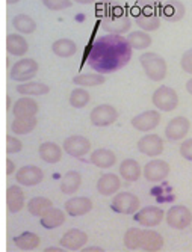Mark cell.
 Listing matches in <instances>:
<instances>
[{"label": "cell", "instance_id": "obj_30", "mask_svg": "<svg viewBox=\"0 0 192 252\" xmlns=\"http://www.w3.org/2000/svg\"><path fill=\"white\" fill-rule=\"evenodd\" d=\"M136 25L139 29L146 31V32H154L160 28V17L157 12H142L136 17Z\"/></svg>", "mask_w": 192, "mask_h": 252}, {"label": "cell", "instance_id": "obj_12", "mask_svg": "<svg viewBox=\"0 0 192 252\" xmlns=\"http://www.w3.org/2000/svg\"><path fill=\"white\" fill-rule=\"evenodd\" d=\"M15 180L18 185L21 186H26V188H32L37 186L44 180V172L39 166L35 165H26V166H21L17 174H15Z\"/></svg>", "mask_w": 192, "mask_h": 252}, {"label": "cell", "instance_id": "obj_23", "mask_svg": "<svg viewBox=\"0 0 192 252\" xmlns=\"http://www.w3.org/2000/svg\"><path fill=\"white\" fill-rule=\"evenodd\" d=\"M118 172H119V175H121L126 181L133 183V181H138L141 178L142 168H141V165L136 162V160L126 158V160H123L121 163H119Z\"/></svg>", "mask_w": 192, "mask_h": 252}, {"label": "cell", "instance_id": "obj_29", "mask_svg": "<svg viewBox=\"0 0 192 252\" xmlns=\"http://www.w3.org/2000/svg\"><path fill=\"white\" fill-rule=\"evenodd\" d=\"M162 17L170 21V23H176L180 21L185 17V6L179 0H168V2L163 5L162 8Z\"/></svg>", "mask_w": 192, "mask_h": 252}, {"label": "cell", "instance_id": "obj_26", "mask_svg": "<svg viewBox=\"0 0 192 252\" xmlns=\"http://www.w3.org/2000/svg\"><path fill=\"white\" fill-rule=\"evenodd\" d=\"M62 151H64V148H61L55 142H44L39 145V157L45 163H50V165L61 162Z\"/></svg>", "mask_w": 192, "mask_h": 252}, {"label": "cell", "instance_id": "obj_48", "mask_svg": "<svg viewBox=\"0 0 192 252\" xmlns=\"http://www.w3.org/2000/svg\"><path fill=\"white\" fill-rule=\"evenodd\" d=\"M186 91H188V93L192 95V77L186 82Z\"/></svg>", "mask_w": 192, "mask_h": 252}, {"label": "cell", "instance_id": "obj_28", "mask_svg": "<svg viewBox=\"0 0 192 252\" xmlns=\"http://www.w3.org/2000/svg\"><path fill=\"white\" fill-rule=\"evenodd\" d=\"M15 91L20 95H29V97H35V95H45L50 93V88L41 83V82H23L20 83Z\"/></svg>", "mask_w": 192, "mask_h": 252}, {"label": "cell", "instance_id": "obj_18", "mask_svg": "<svg viewBox=\"0 0 192 252\" xmlns=\"http://www.w3.org/2000/svg\"><path fill=\"white\" fill-rule=\"evenodd\" d=\"M130 28H132V20L127 14L109 17L103 21V29H106L109 33L124 35L130 31Z\"/></svg>", "mask_w": 192, "mask_h": 252}, {"label": "cell", "instance_id": "obj_47", "mask_svg": "<svg viewBox=\"0 0 192 252\" xmlns=\"http://www.w3.org/2000/svg\"><path fill=\"white\" fill-rule=\"evenodd\" d=\"M76 3H80V5H89V3H94L95 0H73Z\"/></svg>", "mask_w": 192, "mask_h": 252}, {"label": "cell", "instance_id": "obj_4", "mask_svg": "<svg viewBox=\"0 0 192 252\" xmlns=\"http://www.w3.org/2000/svg\"><path fill=\"white\" fill-rule=\"evenodd\" d=\"M38 70H39V65L35 59L23 58L12 65L11 71H9V77L15 82H20V83L29 82L37 76Z\"/></svg>", "mask_w": 192, "mask_h": 252}, {"label": "cell", "instance_id": "obj_43", "mask_svg": "<svg viewBox=\"0 0 192 252\" xmlns=\"http://www.w3.org/2000/svg\"><path fill=\"white\" fill-rule=\"evenodd\" d=\"M162 0H138V5H141L144 8H152L153 5H157Z\"/></svg>", "mask_w": 192, "mask_h": 252}, {"label": "cell", "instance_id": "obj_36", "mask_svg": "<svg viewBox=\"0 0 192 252\" xmlns=\"http://www.w3.org/2000/svg\"><path fill=\"white\" fill-rule=\"evenodd\" d=\"M106 82L105 74L102 73H88V74H79L73 79V83L82 88H91V86H99Z\"/></svg>", "mask_w": 192, "mask_h": 252}, {"label": "cell", "instance_id": "obj_49", "mask_svg": "<svg viewBox=\"0 0 192 252\" xmlns=\"http://www.w3.org/2000/svg\"><path fill=\"white\" fill-rule=\"evenodd\" d=\"M6 2H8V5H15L20 2V0H6Z\"/></svg>", "mask_w": 192, "mask_h": 252}, {"label": "cell", "instance_id": "obj_15", "mask_svg": "<svg viewBox=\"0 0 192 252\" xmlns=\"http://www.w3.org/2000/svg\"><path fill=\"white\" fill-rule=\"evenodd\" d=\"M160 123V113L157 110H146L132 118L133 128L139 131H150L156 128Z\"/></svg>", "mask_w": 192, "mask_h": 252}, {"label": "cell", "instance_id": "obj_39", "mask_svg": "<svg viewBox=\"0 0 192 252\" xmlns=\"http://www.w3.org/2000/svg\"><path fill=\"white\" fill-rule=\"evenodd\" d=\"M42 5L50 11H62L70 8L73 3H71V0H42Z\"/></svg>", "mask_w": 192, "mask_h": 252}, {"label": "cell", "instance_id": "obj_24", "mask_svg": "<svg viewBox=\"0 0 192 252\" xmlns=\"http://www.w3.org/2000/svg\"><path fill=\"white\" fill-rule=\"evenodd\" d=\"M6 49L12 56H25L29 52V44L23 33H9L6 38Z\"/></svg>", "mask_w": 192, "mask_h": 252}, {"label": "cell", "instance_id": "obj_46", "mask_svg": "<svg viewBox=\"0 0 192 252\" xmlns=\"http://www.w3.org/2000/svg\"><path fill=\"white\" fill-rule=\"evenodd\" d=\"M64 251H67V249L62 248V246H61V248H56V246H55V248H45V249H44V252H64Z\"/></svg>", "mask_w": 192, "mask_h": 252}, {"label": "cell", "instance_id": "obj_19", "mask_svg": "<svg viewBox=\"0 0 192 252\" xmlns=\"http://www.w3.org/2000/svg\"><path fill=\"white\" fill-rule=\"evenodd\" d=\"M39 107L38 103L31 98L29 95L21 97L20 100H17L12 106V113L15 118H26V117H37Z\"/></svg>", "mask_w": 192, "mask_h": 252}, {"label": "cell", "instance_id": "obj_2", "mask_svg": "<svg viewBox=\"0 0 192 252\" xmlns=\"http://www.w3.org/2000/svg\"><path fill=\"white\" fill-rule=\"evenodd\" d=\"M124 246L129 251H147L157 252L163 248V237L152 230H139V228H129L124 234Z\"/></svg>", "mask_w": 192, "mask_h": 252}, {"label": "cell", "instance_id": "obj_45", "mask_svg": "<svg viewBox=\"0 0 192 252\" xmlns=\"http://www.w3.org/2000/svg\"><path fill=\"white\" fill-rule=\"evenodd\" d=\"M82 252H105V249L100 246H89V248H82Z\"/></svg>", "mask_w": 192, "mask_h": 252}, {"label": "cell", "instance_id": "obj_25", "mask_svg": "<svg viewBox=\"0 0 192 252\" xmlns=\"http://www.w3.org/2000/svg\"><path fill=\"white\" fill-rule=\"evenodd\" d=\"M41 226L45 230H55V228L65 223V213L59 209L50 207L41 218H39Z\"/></svg>", "mask_w": 192, "mask_h": 252}, {"label": "cell", "instance_id": "obj_34", "mask_svg": "<svg viewBox=\"0 0 192 252\" xmlns=\"http://www.w3.org/2000/svg\"><path fill=\"white\" fill-rule=\"evenodd\" d=\"M38 126L37 117H26V118H14L11 124V130L15 134H29Z\"/></svg>", "mask_w": 192, "mask_h": 252}, {"label": "cell", "instance_id": "obj_9", "mask_svg": "<svg viewBox=\"0 0 192 252\" xmlns=\"http://www.w3.org/2000/svg\"><path fill=\"white\" fill-rule=\"evenodd\" d=\"M142 175H144V178L152 183H160L170 175V165H168L165 160L153 158L144 166Z\"/></svg>", "mask_w": 192, "mask_h": 252}, {"label": "cell", "instance_id": "obj_37", "mask_svg": "<svg viewBox=\"0 0 192 252\" xmlns=\"http://www.w3.org/2000/svg\"><path fill=\"white\" fill-rule=\"evenodd\" d=\"M50 207H53V204L49 198H44V196H37V198H32L29 202H28V210L32 216H37V218H41L47 210Z\"/></svg>", "mask_w": 192, "mask_h": 252}, {"label": "cell", "instance_id": "obj_21", "mask_svg": "<svg viewBox=\"0 0 192 252\" xmlns=\"http://www.w3.org/2000/svg\"><path fill=\"white\" fill-rule=\"evenodd\" d=\"M89 162L92 165H95L97 168L102 169H108L112 168L116 163V156L112 150H106V148H99L94 150L89 156Z\"/></svg>", "mask_w": 192, "mask_h": 252}, {"label": "cell", "instance_id": "obj_17", "mask_svg": "<svg viewBox=\"0 0 192 252\" xmlns=\"http://www.w3.org/2000/svg\"><path fill=\"white\" fill-rule=\"evenodd\" d=\"M86 242H88L86 233H83L82 230H77V228H73V230H68L61 237L59 245L65 248L67 251H79L86 245Z\"/></svg>", "mask_w": 192, "mask_h": 252}, {"label": "cell", "instance_id": "obj_40", "mask_svg": "<svg viewBox=\"0 0 192 252\" xmlns=\"http://www.w3.org/2000/svg\"><path fill=\"white\" fill-rule=\"evenodd\" d=\"M21 150H23V142L18 139V137H14V136L6 137V151H8V154H17Z\"/></svg>", "mask_w": 192, "mask_h": 252}, {"label": "cell", "instance_id": "obj_16", "mask_svg": "<svg viewBox=\"0 0 192 252\" xmlns=\"http://www.w3.org/2000/svg\"><path fill=\"white\" fill-rule=\"evenodd\" d=\"M94 207V204L89 198L86 196H75L70 198L65 202V212L67 215H70L71 218H77V216H83L86 213H89Z\"/></svg>", "mask_w": 192, "mask_h": 252}, {"label": "cell", "instance_id": "obj_27", "mask_svg": "<svg viewBox=\"0 0 192 252\" xmlns=\"http://www.w3.org/2000/svg\"><path fill=\"white\" fill-rule=\"evenodd\" d=\"M82 185V174L77 171H68L61 180V192L65 195H73Z\"/></svg>", "mask_w": 192, "mask_h": 252}, {"label": "cell", "instance_id": "obj_33", "mask_svg": "<svg viewBox=\"0 0 192 252\" xmlns=\"http://www.w3.org/2000/svg\"><path fill=\"white\" fill-rule=\"evenodd\" d=\"M12 26L17 32L23 33V35H29L34 33L37 31V23L31 15L26 14H18L17 17H14L12 20Z\"/></svg>", "mask_w": 192, "mask_h": 252}, {"label": "cell", "instance_id": "obj_14", "mask_svg": "<svg viewBox=\"0 0 192 252\" xmlns=\"http://www.w3.org/2000/svg\"><path fill=\"white\" fill-rule=\"evenodd\" d=\"M139 153L149 157H156L163 153V139L157 134H146L138 141Z\"/></svg>", "mask_w": 192, "mask_h": 252}, {"label": "cell", "instance_id": "obj_11", "mask_svg": "<svg viewBox=\"0 0 192 252\" xmlns=\"http://www.w3.org/2000/svg\"><path fill=\"white\" fill-rule=\"evenodd\" d=\"M191 128V123L186 117H176L165 127V137L171 142L182 141L183 137L188 136Z\"/></svg>", "mask_w": 192, "mask_h": 252}, {"label": "cell", "instance_id": "obj_44", "mask_svg": "<svg viewBox=\"0 0 192 252\" xmlns=\"http://www.w3.org/2000/svg\"><path fill=\"white\" fill-rule=\"evenodd\" d=\"M15 172V165H14V162L12 160H6V174L8 175H11V174H14Z\"/></svg>", "mask_w": 192, "mask_h": 252}, {"label": "cell", "instance_id": "obj_8", "mask_svg": "<svg viewBox=\"0 0 192 252\" xmlns=\"http://www.w3.org/2000/svg\"><path fill=\"white\" fill-rule=\"evenodd\" d=\"M166 223L174 230H185L192 223V213L186 205H173L166 212Z\"/></svg>", "mask_w": 192, "mask_h": 252}, {"label": "cell", "instance_id": "obj_31", "mask_svg": "<svg viewBox=\"0 0 192 252\" xmlns=\"http://www.w3.org/2000/svg\"><path fill=\"white\" fill-rule=\"evenodd\" d=\"M52 52L59 58H71L77 52V45L73 39L70 38H61L52 44Z\"/></svg>", "mask_w": 192, "mask_h": 252}, {"label": "cell", "instance_id": "obj_35", "mask_svg": "<svg viewBox=\"0 0 192 252\" xmlns=\"http://www.w3.org/2000/svg\"><path fill=\"white\" fill-rule=\"evenodd\" d=\"M127 39H129V42H130V45H132V49H135V50H146V49L150 47L152 42H153L152 36H150L149 32H146V31H135V32H130L129 36H127Z\"/></svg>", "mask_w": 192, "mask_h": 252}, {"label": "cell", "instance_id": "obj_6", "mask_svg": "<svg viewBox=\"0 0 192 252\" xmlns=\"http://www.w3.org/2000/svg\"><path fill=\"white\" fill-rule=\"evenodd\" d=\"M111 207L119 215H135L141 209L139 198L130 192H119L112 198Z\"/></svg>", "mask_w": 192, "mask_h": 252}, {"label": "cell", "instance_id": "obj_41", "mask_svg": "<svg viewBox=\"0 0 192 252\" xmlns=\"http://www.w3.org/2000/svg\"><path fill=\"white\" fill-rule=\"evenodd\" d=\"M180 66L182 70L188 74H192V49L185 52L182 55V59H180Z\"/></svg>", "mask_w": 192, "mask_h": 252}, {"label": "cell", "instance_id": "obj_42", "mask_svg": "<svg viewBox=\"0 0 192 252\" xmlns=\"http://www.w3.org/2000/svg\"><path fill=\"white\" fill-rule=\"evenodd\" d=\"M180 156L186 160H189V162H192V137L191 139H186L182 142L180 145Z\"/></svg>", "mask_w": 192, "mask_h": 252}, {"label": "cell", "instance_id": "obj_13", "mask_svg": "<svg viewBox=\"0 0 192 252\" xmlns=\"http://www.w3.org/2000/svg\"><path fill=\"white\" fill-rule=\"evenodd\" d=\"M135 220L144 226H157L162 223L165 213L162 209L156 207V205H149V207H142L133 215Z\"/></svg>", "mask_w": 192, "mask_h": 252}, {"label": "cell", "instance_id": "obj_3", "mask_svg": "<svg viewBox=\"0 0 192 252\" xmlns=\"http://www.w3.org/2000/svg\"><path fill=\"white\" fill-rule=\"evenodd\" d=\"M139 62L142 65V70L146 73V76L150 79V80H154V82H160L166 77V73H168V65H166V61L154 53V52H147V53H142L139 56Z\"/></svg>", "mask_w": 192, "mask_h": 252}, {"label": "cell", "instance_id": "obj_20", "mask_svg": "<svg viewBox=\"0 0 192 252\" xmlns=\"http://www.w3.org/2000/svg\"><path fill=\"white\" fill-rule=\"evenodd\" d=\"M119 188H121V180L116 174H105L97 181V190L103 196H112L118 193Z\"/></svg>", "mask_w": 192, "mask_h": 252}, {"label": "cell", "instance_id": "obj_22", "mask_svg": "<svg viewBox=\"0 0 192 252\" xmlns=\"http://www.w3.org/2000/svg\"><path fill=\"white\" fill-rule=\"evenodd\" d=\"M6 204L9 213H18L25 207V192L20 186H9L6 190Z\"/></svg>", "mask_w": 192, "mask_h": 252}, {"label": "cell", "instance_id": "obj_7", "mask_svg": "<svg viewBox=\"0 0 192 252\" xmlns=\"http://www.w3.org/2000/svg\"><path fill=\"white\" fill-rule=\"evenodd\" d=\"M118 117L119 113L112 104H100L91 110L89 121L95 127H109L114 123H116Z\"/></svg>", "mask_w": 192, "mask_h": 252}, {"label": "cell", "instance_id": "obj_38", "mask_svg": "<svg viewBox=\"0 0 192 252\" xmlns=\"http://www.w3.org/2000/svg\"><path fill=\"white\" fill-rule=\"evenodd\" d=\"M70 104L75 109H83L88 106V103L91 101V95L86 89H82V86L79 89H73L70 94Z\"/></svg>", "mask_w": 192, "mask_h": 252}, {"label": "cell", "instance_id": "obj_32", "mask_svg": "<svg viewBox=\"0 0 192 252\" xmlns=\"http://www.w3.org/2000/svg\"><path fill=\"white\" fill-rule=\"evenodd\" d=\"M14 245L21 251H35V249L39 248L41 239L35 233L25 231V233H21L20 236L14 237Z\"/></svg>", "mask_w": 192, "mask_h": 252}, {"label": "cell", "instance_id": "obj_5", "mask_svg": "<svg viewBox=\"0 0 192 252\" xmlns=\"http://www.w3.org/2000/svg\"><path fill=\"white\" fill-rule=\"evenodd\" d=\"M152 103L160 112H173L179 106V95L173 88L160 86L153 93Z\"/></svg>", "mask_w": 192, "mask_h": 252}, {"label": "cell", "instance_id": "obj_1", "mask_svg": "<svg viewBox=\"0 0 192 252\" xmlns=\"http://www.w3.org/2000/svg\"><path fill=\"white\" fill-rule=\"evenodd\" d=\"M132 50L129 39L123 35H103L92 42L86 62L94 71L111 74L121 70L130 62Z\"/></svg>", "mask_w": 192, "mask_h": 252}, {"label": "cell", "instance_id": "obj_10", "mask_svg": "<svg viewBox=\"0 0 192 252\" xmlns=\"http://www.w3.org/2000/svg\"><path fill=\"white\" fill-rule=\"evenodd\" d=\"M64 151L71 156V157H76V158H80L83 156H86L89 151H91V142L86 139L85 136H79V134H75V136H70L64 141V145H62Z\"/></svg>", "mask_w": 192, "mask_h": 252}]
</instances>
